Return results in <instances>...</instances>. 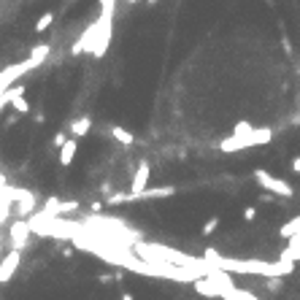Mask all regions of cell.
Wrapping results in <instances>:
<instances>
[{
  "mask_svg": "<svg viewBox=\"0 0 300 300\" xmlns=\"http://www.w3.org/2000/svg\"><path fill=\"white\" fill-rule=\"evenodd\" d=\"M273 138V130H268V127H251V133L246 135H236L233 133L230 138H224L219 149L222 152H241V149H246V146H262V144H268V141Z\"/></svg>",
  "mask_w": 300,
  "mask_h": 300,
  "instance_id": "6da1fadb",
  "label": "cell"
},
{
  "mask_svg": "<svg viewBox=\"0 0 300 300\" xmlns=\"http://www.w3.org/2000/svg\"><path fill=\"white\" fill-rule=\"evenodd\" d=\"M176 195V187H154V190H144V192H117L111 195L108 203L119 205V203H138V200H154V198H171Z\"/></svg>",
  "mask_w": 300,
  "mask_h": 300,
  "instance_id": "7a4b0ae2",
  "label": "cell"
},
{
  "mask_svg": "<svg viewBox=\"0 0 300 300\" xmlns=\"http://www.w3.org/2000/svg\"><path fill=\"white\" fill-rule=\"evenodd\" d=\"M38 68V62H35L33 57H27L22 62H16V65H8V68L0 71V92H6L8 87H14V81L16 79H22L27 71H35Z\"/></svg>",
  "mask_w": 300,
  "mask_h": 300,
  "instance_id": "3957f363",
  "label": "cell"
},
{
  "mask_svg": "<svg viewBox=\"0 0 300 300\" xmlns=\"http://www.w3.org/2000/svg\"><path fill=\"white\" fill-rule=\"evenodd\" d=\"M100 30H98V38H95V46H92V54L95 57H103L108 52V43H111V35H114V14H100Z\"/></svg>",
  "mask_w": 300,
  "mask_h": 300,
  "instance_id": "277c9868",
  "label": "cell"
},
{
  "mask_svg": "<svg viewBox=\"0 0 300 300\" xmlns=\"http://www.w3.org/2000/svg\"><path fill=\"white\" fill-rule=\"evenodd\" d=\"M255 179H257V184L260 187H265L268 192H273V195H281V198H292V187H289L284 179H276V176H270L268 171H255Z\"/></svg>",
  "mask_w": 300,
  "mask_h": 300,
  "instance_id": "5b68a950",
  "label": "cell"
},
{
  "mask_svg": "<svg viewBox=\"0 0 300 300\" xmlns=\"http://www.w3.org/2000/svg\"><path fill=\"white\" fill-rule=\"evenodd\" d=\"M19 262H22V249H11L3 260H0V284H8V281L14 279Z\"/></svg>",
  "mask_w": 300,
  "mask_h": 300,
  "instance_id": "8992f818",
  "label": "cell"
},
{
  "mask_svg": "<svg viewBox=\"0 0 300 300\" xmlns=\"http://www.w3.org/2000/svg\"><path fill=\"white\" fill-rule=\"evenodd\" d=\"M30 233H33V224H30V222L14 219V224H11V243H14V249H25V246H27V238H30Z\"/></svg>",
  "mask_w": 300,
  "mask_h": 300,
  "instance_id": "52a82bcc",
  "label": "cell"
},
{
  "mask_svg": "<svg viewBox=\"0 0 300 300\" xmlns=\"http://www.w3.org/2000/svg\"><path fill=\"white\" fill-rule=\"evenodd\" d=\"M149 181H152V165H149V160H141L138 163V171L133 176V184H130V192H144V190H149Z\"/></svg>",
  "mask_w": 300,
  "mask_h": 300,
  "instance_id": "ba28073f",
  "label": "cell"
},
{
  "mask_svg": "<svg viewBox=\"0 0 300 300\" xmlns=\"http://www.w3.org/2000/svg\"><path fill=\"white\" fill-rule=\"evenodd\" d=\"M73 211H79V200L52 198V200H46V209H43V214H49V217H62V214H73Z\"/></svg>",
  "mask_w": 300,
  "mask_h": 300,
  "instance_id": "9c48e42d",
  "label": "cell"
},
{
  "mask_svg": "<svg viewBox=\"0 0 300 300\" xmlns=\"http://www.w3.org/2000/svg\"><path fill=\"white\" fill-rule=\"evenodd\" d=\"M98 30H100V22H95V25H89L87 27V30H84V35H81V38L76 41V43H73V54H81V52H92V46H95V38H98Z\"/></svg>",
  "mask_w": 300,
  "mask_h": 300,
  "instance_id": "30bf717a",
  "label": "cell"
},
{
  "mask_svg": "<svg viewBox=\"0 0 300 300\" xmlns=\"http://www.w3.org/2000/svg\"><path fill=\"white\" fill-rule=\"evenodd\" d=\"M76 149H79V141L76 138H68L65 144L60 146V165H71L73 157H76Z\"/></svg>",
  "mask_w": 300,
  "mask_h": 300,
  "instance_id": "8fae6325",
  "label": "cell"
},
{
  "mask_svg": "<svg viewBox=\"0 0 300 300\" xmlns=\"http://www.w3.org/2000/svg\"><path fill=\"white\" fill-rule=\"evenodd\" d=\"M92 130V119L89 117H81V119H73L71 122V135L73 138H84Z\"/></svg>",
  "mask_w": 300,
  "mask_h": 300,
  "instance_id": "7c38bea8",
  "label": "cell"
},
{
  "mask_svg": "<svg viewBox=\"0 0 300 300\" xmlns=\"http://www.w3.org/2000/svg\"><path fill=\"white\" fill-rule=\"evenodd\" d=\"M222 300H260L257 295H251L249 289H241V287H233L222 295Z\"/></svg>",
  "mask_w": 300,
  "mask_h": 300,
  "instance_id": "4fadbf2b",
  "label": "cell"
},
{
  "mask_svg": "<svg viewBox=\"0 0 300 300\" xmlns=\"http://www.w3.org/2000/svg\"><path fill=\"white\" fill-rule=\"evenodd\" d=\"M111 135H114L119 144H125V146H133V144H135V135L127 133L125 127H111Z\"/></svg>",
  "mask_w": 300,
  "mask_h": 300,
  "instance_id": "5bb4252c",
  "label": "cell"
},
{
  "mask_svg": "<svg viewBox=\"0 0 300 300\" xmlns=\"http://www.w3.org/2000/svg\"><path fill=\"white\" fill-rule=\"evenodd\" d=\"M281 260H287V262H297L300 260V243L297 241H289V246L281 251Z\"/></svg>",
  "mask_w": 300,
  "mask_h": 300,
  "instance_id": "9a60e30c",
  "label": "cell"
},
{
  "mask_svg": "<svg viewBox=\"0 0 300 300\" xmlns=\"http://www.w3.org/2000/svg\"><path fill=\"white\" fill-rule=\"evenodd\" d=\"M297 230H300V217H295L292 222H287L284 227H281V238H292Z\"/></svg>",
  "mask_w": 300,
  "mask_h": 300,
  "instance_id": "2e32d148",
  "label": "cell"
},
{
  "mask_svg": "<svg viewBox=\"0 0 300 300\" xmlns=\"http://www.w3.org/2000/svg\"><path fill=\"white\" fill-rule=\"evenodd\" d=\"M54 22V14L52 11H46L43 16H41V19L38 22H35V33H46V30H49V25Z\"/></svg>",
  "mask_w": 300,
  "mask_h": 300,
  "instance_id": "e0dca14e",
  "label": "cell"
},
{
  "mask_svg": "<svg viewBox=\"0 0 300 300\" xmlns=\"http://www.w3.org/2000/svg\"><path fill=\"white\" fill-rule=\"evenodd\" d=\"M117 0H100V14H114Z\"/></svg>",
  "mask_w": 300,
  "mask_h": 300,
  "instance_id": "ac0fdd59",
  "label": "cell"
},
{
  "mask_svg": "<svg viewBox=\"0 0 300 300\" xmlns=\"http://www.w3.org/2000/svg\"><path fill=\"white\" fill-rule=\"evenodd\" d=\"M217 227H219V219H217V217H214V219H209V222L203 224V236H211V233L217 230Z\"/></svg>",
  "mask_w": 300,
  "mask_h": 300,
  "instance_id": "d6986e66",
  "label": "cell"
},
{
  "mask_svg": "<svg viewBox=\"0 0 300 300\" xmlns=\"http://www.w3.org/2000/svg\"><path fill=\"white\" fill-rule=\"evenodd\" d=\"M243 219H246V222H255V219H257V211H255V209H246V211H243Z\"/></svg>",
  "mask_w": 300,
  "mask_h": 300,
  "instance_id": "ffe728a7",
  "label": "cell"
},
{
  "mask_svg": "<svg viewBox=\"0 0 300 300\" xmlns=\"http://www.w3.org/2000/svg\"><path fill=\"white\" fill-rule=\"evenodd\" d=\"M65 141H68V138H65V133H57V135H54V146L60 149V146L65 144Z\"/></svg>",
  "mask_w": 300,
  "mask_h": 300,
  "instance_id": "44dd1931",
  "label": "cell"
},
{
  "mask_svg": "<svg viewBox=\"0 0 300 300\" xmlns=\"http://www.w3.org/2000/svg\"><path fill=\"white\" fill-rule=\"evenodd\" d=\"M292 171H295V173H300V154L292 160Z\"/></svg>",
  "mask_w": 300,
  "mask_h": 300,
  "instance_id": "7402d4cb",
  "label": "cell"
},
{
  "mask_svg": "<svg viewBox=\"0 0 300 300\" xmlns=\"http://www.w3.org/2000/svg\"><path fill=\"white\" fill-rule=\"evenodd\" d=\"M122 300H133V295H130V292H122Z\"/></svg>",
  "mask_w": 300,
  "mask_h": 300,
  "instance_id": "603a6c76",
  "label": "cell"
},
{
  "mask_svg": "<svg viewBox=\"0 0 300 300\" xmlns=\"http://www.w3.org/2000/svg\"><path fill=\"white\" fill-rule=\"evenodd\" d=\"M127 3H138V0H127Z\"/></svg>",
  "mask_w": 300,
  "mask_h": 300,
  "instance_id": "cb8c5ba5",
  "label": "cell"
},
{
  "mask_svg": "<svg viewBox=\"0 0 300 300\" xmlns=\"http://www.w3.org/2000/svg\"><path fill=\"white\" fill-rule=\"evenodd\" d=\"M149 3H152V6H154V3H157V0H149Z\"/></svg>",
  "mask_w": 300,
  "mask_h": 300,
  "instance_id": "d4e9b609",
  "label": "cell"
}]
</instances>
